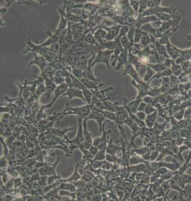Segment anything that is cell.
<instances>
[{
	"label": "cell",
	"mask_w": 191,
	"mask_h": 201,
	"mask_svg": "<svg viewBox=\"0 0 191 201\" xmlns=\"http://www.w3.org/2000/svg\"><path fill=\"white\" fill-rule=\"evenodd\" d=\"M83 94L86 102L88 104H91L92 102V98H93V94L92 92L87 89V88L82 90Z\"/></svg>",
	"instance_id": "18"
},
{
	"label": "cell",
	"mask_w": 191,
	"mask_h": 201,
	"mask_svg": "<svg viewBox=\"0 0 191 201\" xmlns=\"http://www.w3.org/2000/svg\"><path fill=\"white\" fill-rule=\"evenodd\" d=\"M149 66H150L151 68H153L154 70L157 71H162L165 68V67H164L162 64H157L156 65H149Z\"/></svg>",
	"instance_id": "29"
},
{
	"label": "cell",
	"mask_w": 191,
	"mask_h": 201,
	"mask_svg": "<svg viewBox=\"0 0 191 201\" xmlns=\"http://www.w3.org/2000/svg\"><path fill=\"white\" fill-rule=\"evenodd\" d=\"M157 110L154 108L152 106L150 105H147L146 104V106H145V114H146L149 115L150 114H152L153 112L157 111Z\"/></svg>",
	"instance_id": "27"
},
{
	"label": "cell",
	"mask_w": 191,
	"mask_h": 201,
	"mask_svg": "<svg viewBox=\"0 0 191 201\" xmlns=\"http://www.w3.org/2000/svg\"><path fill=\"white\" fill-rule=\"evenodd\" d=\"M104 115L101 113H97V112H92L90 113L88 117H87V119H92L95 120L97 122L99 127V131L102 132V123L103 122H108L109 123H113L111 122L110 120H107L105 119Z\"/></svg>",
	"instance_id": "4"
},
{
	"label": "cell",
	"mask_w": 191,
	"mask_h": 201,
	"mask_svg": "<svg viewBox=\"0 0 191 201\" xmlns=\"http://www.w3.org/2000/svg\"><path fill=\"white\" fill-rule=\"evenodd\" d=\"M68 88H69V87L65 83H62V84H60L59 87H58L55 90L54 97L52 101L48 105H45L46 108L51 107L52 105H53V103L55 102L56 100L59 97H61L63 94H65L68 91V90L69 89Z\"/></svg>",
	"instance_id": "6"
},
{
	"label": "cell",
	"mask_w": 191,
	"mask_h": 201,
	"mask_svg": "<svg viewBox=\"0 0 191 201\" xmlns=\"http://www.w3.org/2000/svg\"><path fill=\"white\" fill-rule=\"evenodd\" d=\"M125 59H126V52H122V53L121 54L120 56L118 57V61H119V63L118 64V66H117V70L119 68H121L122 64L123 65L124 63H125V62L126 61Z\"/></svg>",
	"instance_id": "22"
},
{
	"label": "cell",
	"mask_w": 191,
	"mask_h": 201,
	"mask_svg": "<svg viewBox=\"0 0 191 201\" xmlns=\"http://www.w3.org/2000/svg\"><path fill=\"white\" fill-rule=\"evenodd\" d=\"M121 149V148L115 146L112 143V140H110L108 142L107 144V147H106V152L108 154L110 155L115 156V153L117 150Z\"/></svg>",
	"instance_id": "16"
},
{
	"label": "cell",
	"mask_w": 191,
	"mask_h": 201,
	"mask_svg": "<svg viewBox=\"0 0 191 201\" xmlns=\"http://www.w3.org/2000/svg\"><path fill=\"white\" fill-rule=\"evenodd\" d=\"M148 72H147L146 75L145 77L144 80L145 81H147V80H148L150 78V77L152 76L153 74V71H152V70H150V69H148Z\"/></svg>",
	"instance_id": "32"
},
{
	"label": "cell",
	"mask_w": 191,
	"mask_h": 201,
	"mask_svg": "<svg viewBox=\"0 0 191 201\" xmlns=\"http://www.w3.org/2000/svg\"><path fill=\"white\" fill-rule=\"evenodd\" d=\"M47 179H48V177L47 176H41L40 179L38 180L39 186L43 187H46L48 185L47 182Z\"/></svg>",
	"instance_id": "23"
},
{
	"label": "cell",
	"mask_w": 191,
	"mask_h": 201,
	"mask_svg": "<svg viewBox=\"0 0 191 201\" xmlns=\"http://www.w3.org/2000/svg\"><path fill=\"white\" fill-rule=\"evenodd\" d=\"M168 170H167V168H165V167H161V168H159L158 169H157L156 171V173L158 175H165V174H167L168 173Z\"/></svg>",
	"instance_id": "30"
},
{
	"label": "cell",
	"mask_w": 191,
	"mask_h": 201,
	"mask_svg": "<svg viewBox=\"0 0 191 201\" xmlns=\"http://www.w3.org/2000/svg\"><path fill=\"white\" fill-rule=\"evenodd\" d=\"M7 166V161L4 157L1 158V168H3Z\"/></svg>",
	"instance_id": "34"
},
{
	"label": "cell",
	"mask_w": 191,
	"mask_h": 201,
	"mask_svg": "<svg viewBox=\"0 0 191 201\" xmlns=\"http://www.w3.org/2000/svg\"><path fill=\"white\" fill-rule=\"evenodd\" d=\"M78 166H79V164H77L74 173L72 174V176H71L69 178H66V179H62V180L60 179V182H74L79 180V179H81L82 176L78 173Z\"/></svg>",
	"instance_id": "11"
},
{
	"label": "cell",
	"mask_w": 191,
	"mask_h": 201,
	"mask_svg": "<svg viewBox=\"0 0 191 201\" xmlns=\"http://www.w3.org/2000/svg\"><path fill=\"white\" fill-rule=\"evenodd\" d=\"M89 150L90 151V154L95 158V156L97 154V153L99 151V149L98 147H96V146L92 145L90 147V148Z\"/></svg>",
	"instance_id": "26"
},
{
	"label": "cell",
	"mask_w": 191,
	"mask_h": 201,
	"mask_svg": "<svg viewBox=\"0 0 191 201\" xmlns=\"http://www.w3.org/2000/svg\"><path fill=\"white\" fill-rule=\"evenodd\" d=\"M146 103L144 102H142L139 104V106L138 107L137 112L138 111H141V112H144L145 109V106H146Z\"/></svg>",
	"instance_id": "33"
},
{
	"label": "cell",
	"mask_w": 191,
	"mask_h": 201,
	"mask_svg": "<svg viewBox=\"0 0 191 201\" xmlns=\"http://www.w3.org/2000/svg\"><path fill=\"white\" fill-rule=\"evenodd\" d=\"M74 129V128H68L65 129H56L51 128L47 130L45 134L47 135L54 136L58 137H60L61 139H64L65 137V133L68 131H71L72 129Z\"/></svg>",
	"instance_id": "5"
},
{
	"label": "cell",
	"mask_w": 191,
	"mask_h": 201,
	"mask_svg": "<svg viewBox=\"0 0 191 201\" xmlns=\"http://www.w3.org/2000/svg\"><path fill=\"white\" fill-rule=\"evenodd\" d=\"M157 111L153 112L150 114L148 115L146 117L145 120V123L146 124L147 127L149 128H152L155 125L156 123V120L157 118Z\"/></svg>",
	"instance_id": "13"
},
{
	"label": "cell",
	"mask_w": 191,
	"mask_h": 201,
	"mask_svg": "<svg viewBox=\"0 0 191 201\" xmlns=\"http://www.w3.org/2000/svg\"><path fill=\"white\" fill-rule=\"evenodd\" d=\"M141 100L140 99H137L135 101L132 102L129 105L125 107V108L129 110L133 114L137 113V112L138 107L139 106Z\"/></svg>",
	"instance_id": "17"
},
{
	"label": "cell",
	"mask_w": 191,
	"mask_h": 201,
	"mask_svg": "<svg viewBox=\"0 0 191 201\" xmlns=\"http://www.w3.org/2000/svg\"><path fill=\"white\" fill-rule=\"evenodd\" d=\"M83 117H78V130L76 136L74 139L72 140H69L67 137H65L63 139L64 142L67 143H73V144L78 145L81 144L84 141V137L83 128Z\"/></svg>",
	"instance_id": "2"
},
{
	"label": "cell",
	"mask_w": 191,
	"mask_h": 201,
	"mask_svg": "<svg viewBox=\"0 0 191 201\" xmlns=\"http://www.w3.org/2000/svg\"><path fill=\"white\" fill-rule=\"evenodd\" d=\"M45 82H46V95L47 98H49L51 93L55 90V84L51 81L49 78L45 77Z\"/></svg>",
	"instance_id": "14"
},
{
	"label": "cell",
	"mask_w": 191,
	"mask_h": 201,
	"mask_svg": "<svg viewBox=\"0 0 191 201\" xmlns=\"http://www.w3.org/2000/svg\"><path fill=\"white\" fill-rule=\"evenodd\" d=\"M60 196H67L72 197L73 199H75L76 194L75 192H71L70 191L64 190H60L59 192Z\"/></svg>",
	"instance_id": "19"
},
{
	"label": "cell",
	"mask_w": 191,
	"mask_h": 201,
	"mask_svg": "<svg viewBox=\"0 0 191 201\" xmlns=\"http://www.w3.org/2000/svg\"><path fill=\"white\" fill-rule=\"evenodd\" d=\"M35 59L34 60L30 63V64L29 65H32V64H36L39 66L41 69V71L43 72L44 70V68L46 67V62L45 59L44 57L42 56H38L34 53Z\"/></svg>",
	"instance_id": "12"
},
{
	"label": "cell",
	"mask_w": 191,
	"mask_h": 201,
	"mask_svg": "<svg viewBox=\"0 0 191 201\" xmlns=\"http://www.w3.org/2000/svg\"><path fill=\"white\" fill-rule=\"evenodd\" d=\"M65 96H68L69 100H71L75 97H78L82 99L83 101L85 102H86V100L84 97L82 91L81 90L75 88H70L68 90V91L65 94H63L60 98Z\"/></svg>",
	"instance_id": "7"
},
{
	"label": "cell",
	"mask_w": 191,
	"mask_h": 201,
	"mask_svg": "<svg viewBox=\"0 0 191 201\" xmlns=\"http://www.w3.org/2000/svg\"><path fill=\"white\" fill-rule=\"evenodd\" d=\"M91 110V106L90 104L78 107L72 108L70 106V104L67 103L65 110L62 113V114L63 117L66 115L74 114L77 115L78 117L85 118L88 117Z\"/></svg>",
	"instance_id": "1"
},
{
	"label": "cell",
	"mask_w": 191,
	"mask_h": 201,
	"mask_svg": "<svg viewBox=\"0 0 191 201\" xmlns=\"http://www.w3.org/2000/svg\"><path fill=\"white\" fill-rule=\"evenodd\" d=\"M59 188L60 190H64L71 192H75L77 191L75 185L70 183V182H61Z\"/></svg>",
	"instance_id": "15"
},
{
	"label": "cell",
	"mask_w": 191,
	"mask_h": 201,
	"mask_svg": "<svg viewBox=\"0 0 191 201\" xmlns=\"http://www.w3.org/2000/svg\"><path fill=\"white\" fill-rule=\"evenodd\" d=\"M78 79L81 81V82L83 84L84 87L87 89L91 90L94 89L96 90L99 87H101L103 85L102 84H97V82L90 80L86 78H82Z\"/></svg>",
	"instance_id": "10"
},
{
	"label": "cell",
	"mask_w": 191,
	"mask_h": 201,
	"mask_svg": "<svg viewBox=\"0 0 191 201\" xmlns=\"http://www.w3.org/2000/svg\"><path fill=\"white\" fill-rule=\"evenodd\" d=\"M112 52L113 51H109V50L100 52L97 56H96L93 62L91 64L92 68H93L95 64L98 63H105V64H107L108 67H109V59L111 53H112Z\"/></svg>",
	"instance_id": "3"
},
{
	"label": "cell",
	"mask_w": 191,
	"mask_h": 201,
	"mask_svg": "<svg viewBox=\"0 0 191 201\" xmlns=\"http://www.w3.org/2000/svg\"><path fill=\"white\" fill-rule=\"evenodd\" d=\"M83 70L80 69L76 68H73V71H72V74L76 78L78 79L83 78Z\"/></svg>",
	"instance_id": "21"
},
{
	"label": "cell",
	"mask_w": 191,
	"mask_h": 201,
	"mask_svg": "<svg viewBox=\"0 0 191 201\" xmlns=\"http://www.w3.org/2000/svg\"><path fill=\"white\" fill-rule=\"evenodd\" d=\"M106 151V148L102 150H99L97 154L95 156V160L97 161H102L105 158V152Z\"/></svg>",
	"instance_id": "20"
},
{
	"label": "cell",
	"mask_w": 191,
	"mask_h": 201,
	"mask_svg": "<svg viewBox=\"0 0 191 201\" xmlns=\"http://www.w3.org/2000/svg\"><path fill=\"white\" fill-rule=\"evenodd\" d=\"M60 178H61V176L60 175L58 176L56 175L50 176L48 178V181H47L48 185H50L54 184L55 180H59Z\"/></svg>",
	"instance_id": "25"
},
{
	"label": "cell",
	"mask_w": 191,
	"mask_h": 201,
	"mask_svg": "<svg viewBox=\"0 0 191 201\" xmlns=\"http://www.w3.org/2000/svg\"><path fill=\"white\" fill-rule=\"evenodd\" d=\"M143 161H143L142 158H140L139 157H132L130 159L129 162L130 165H133L138 164L139 163H141Z\"/></svg>",
	"instance_id": "28"
},
{
	"label": "cell",
	"mask_w": 191,
	"mask_h": 201,
	"mask_svg": "<svg viewBox=\"0 0 191 201\" xmlns=\"http://www.w3.org/2000/svg\"><path fill=\"white\" fill-rule=\"evenodd\" d=\"M136 115L137 118L141 121H144L145 120L146 117V114L144 113V112H141V111H138L137 112Z\"/></svg>",
	"instance_id": "31"
},
{
	"label": "cell",
	"mask_w": 191,
	"mask_h": 201,
	"mask_svg": "<svg viewBox=\"0 0 191 201\" xmlns=\"http://www.w3.org/2000/svg\"><path fill=\"white\" fill-rule=\"evenodd\" d=\"M81 179L86 182H90L93 179V177L90 173H85L82 176Z\"/></svg>",
	"instance_id": "24"
},
{
	"label": "cell",
	"mask_w": 191,
	"mask_h": 201,
	"mask_svg": "<svg viewBox=\"0 0 191 201\" xmlns=\"http://www.w3.org/2000/svg\"><path fill=\"white\" fill-rule=\"evenodd\" d=\"M94 57H95V55L93 56L89 60L88 66L83 71V78H86V79L94 81L97 82L98 80L96 78H95V76L93 75L92 67H91V64L94 60L93 59H95Z\"/></svg>",
	"instance_id": "9"
},
{
	"label": "cell",
	"mask_w": 191,
	"mask_h": 201,
	"mask_svg": "<svg viewBox=\"0 0 191 201\" xmlns=\"http://www.w3.org/2000/svg\"><path fill=\"white\" fill-rule=\"evenodd\" d=\"M60 160V157H58L55 163L51 166H45L40 168L39 170V173L41 176H52L56 175V174L55 168L57 165L58 163H59Z\"/></svg>",
	"instance_id": "8"
}]
</instances>
